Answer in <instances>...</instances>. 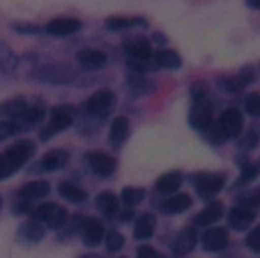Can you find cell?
Returning <instances> with one entry per match:
<instances>
[{"instance_id":"b9f144b4","label":"cell","mask_w":260,"mask_h":258,"mask_svg":"<svg viewBox=\"0 0 260 258\" xmlns=\"http://www.w3.org/2000/svg\"><path fill=\"white\" fill-rule=\"evenodd\" d=\"M205 97H207V90H205V85H193L191 88V99H193V104H203L205 102Z\"/></svg>"},{"instance_id":"4fadbf2b","label":"cell","mask_w":260,"mask_h":258,"mask_svg":"<svg viewBox=\"0 0 260 258\" xmlns=\"http://www.w3.org/2000/svg\"><path fill=\"white\" fill-rule=\"evenodd\" d=\"M253 219H255V212H253V210L242 208V205H237V208H233L231 212H228V224H231L235 231L249 228V226L253 224Z\"/></svg>"},{"instance_id":"74e56055","label":"cell","mask_w":260,"mask_h":258,"mask_svg":"<svg viewBox=\"0 0 260 258\" xmlns=\"http://www.w3.org/2000/svg\"><path fill=\"white\" fill-rule=\"evenodd\" d=\"M19 132V125L16 122H10V120H0V141L10 138L12 134Z\"/></svg>"},{"instance_id":"ab89813d","label":"cell","mask_w":260,"mask_h":258,"mask_svg":"<svg viewBox=\"0 0 260 258\" xmlns=\"http://www.w3.org/2000/svg\"><path fill=\"white\" fill-rule=\"evenodd\" d=\"M246 244H249L251 251H258L260 253V226L249 233V238H246Z\"/></svg>"},{"instance_id":"681fc988","label":"cell","mask_w":260,"mask_h":258,"mask_svg":"<svg viewBox=\"0 0 260 258\" xmlns=\"http://www.w3.org/2000/svg\"><path fill=\"white\" fill-rule=\"evenodd\" d=\"M258 166H260V164H258Z\"/></svg>"},{"instance_id":"d6986e66","label":"cell","mask_w":260,"mask_h":258,"mask_svg":"<svg viewBox=\"0 0 260 258\" xmlns=\"http://www.w3.org/2000/svg\"><path fill=\"white\" fill-rule=\"evenodd\" d=\"M79 28H81V21H76V19H53L46 25V33L64 37V35H74Z\"/></svg>"},{"instance_id":"1f68e13d","label":"cell","mask_w":260,"mask_h":258,"mask_svg":"<svg viewBox=\"0 0 260 258\" xmlns=\"http://www.w3.org/2000/svg\"><path fill=\"white\" fill-rule=\"evenodd\" d=\"M42 118H44V106H42V104H30L28 111H25L23 125H37Z\"/></svg>"},{"instance_id":"7bdbcfd3","label":"cell","mask_w":260,"mask_h":258,"mask_svg":"<svg viewBox=\"0 0 260 258\" xmlns=\"http://www.w3.org/2000/svg\"><path fill=\"white\" fill-rule=\"evenodd\" d=\"M14 212L16 214H25V212H32V208H30V200H16V205H14Z\"/></svg>"},{"instance_id":"7402d4cb","label":"cell","mask_w":260,"mask_h":258,"mask_svg":"<svg viewBox=\"0 0 260 258\" xmlns=\"http://www.w3.org/2000/svg\"><path fill=\"white\" fill-rule=\"evenodd\" d=\"M223 217V203H210L201 210V214L196 217V224L198 226H212Z\"/></svg>"},{"instance_id":"836d02e7","label":"cell","mask_w":260,"mask_h":258,"mask_svg":"<svg viewBox=\"0 0 260 258\" xmlns=\"http://www.w3.org/2000/svg\"><path fill=\"white\" fill-rule=\"evenodd\" d=\"M122 247H124L122 233H118V231H111V233H106V249H108V251H120Z\"/></svg>"},{"instance_id":"f6af8a7d","label":"cell","mask_w":260,"mask_h":258,"mask_svg":"<svg viewBox=\"0 0 260 258\" xmlns=\"http://www.w3.org/2000/svg\"><path fill=\"white\" fill-rule=\"evenodd\" d=\"M237 78H240V81H242V85H246V83H249V81H253V69H251V67H246L244 72H242Z\"/></svg>"},{"instance_id":"277c9868","label":"cell","mask_w":260,"mask_h":258,"mask_svg":"<svg viewBox=\"0 0 260 258\" xmlns=\"http://www.w3.org/2000/svg\"><path fill=\"white\" fill-rule=\"evenodd\" d=\"M74 116H76V108L74 106H55L53 111H51V122H49V127H46V132H44V136H51V134H55V132H64L67 127H72V122H74Z\"/></svg>"},{"instance_id":"8992f818","label":"cell","mask_w":260,"mask_h":258,"mask_svg":"<svg viewBox=\"0 0 260 258\" xmlns=\"http://www.w3.org/2000/svg\"><path fill=\"white\" fill-rule=\"evenodd\" d=\"M85 159H88L90 170H92L94 176H99V178L113 176V173H115V166H118L113 157L106 155V152H90Z\"/></svg>"},{"instance_id":"8d00e7d4","label":"cell","mask_w":260,"mask_h":258,"mask_svg":"<svg viewBox=\"0 0 260 258\" xmlns=\"http://www.w3.org/2000/svg\"><path fill=\"white\" fill-rule=\"evenodd\" d=\"M240 205H242V208H249V210L260 208V189H255V191H251V194L242 196Z\"/></svg>"},{"instance_id":"30bf717a","label":"cell","mask_w":260,"mask_h":258,"mask_svg":"<svg viewBox=\"0 0 260 258\" xmlns=\"http://www.w3.org/2000/svg\"><path fill=\"white\" fill-rule=\"evenodd\" d=\"M196 242H198V235H196V228H193V226L182 228L180 233H177V238L173 240V253H175V256H187L189 251H193Z\"/></svg>"},{"instance_id":"5bb4252c","label":"cell","mask_w":260,"mask_h":258,"mask_svg":"<svg viewBox=\"0 0 260 258\" xmlns=\"http://www.w3.org/2000/svg\"><path fill=\"white\" fill-rule=\"evenodd\" d=\"M127 53H129V60H134V63H150V58H152V46H150V42H145V39H134V42H127Z\"/></svg>"},{"instance_id":"484cf974","label":"cell","mask_w":260,"mask_h":258,"mask_svg":"<svg viewBox=\"0 0 260 258\" xmlns=\"http://www.w3.org/2000/svg\"><path fill=\"white\" fill-rule=\"evenodd\" d=\"M58 189H60V194H62L67 200H72V203H83V200L88 198V194L83 191V187L74 185V182H62Z\"/></svg>"},{"instance_id":"c3c4849f","label":"cell","mask_w":260,"mask_h":258,"mask_svg":"<svg viewBox=\"0 0 260 258\" xmlns=\"http://www.w3.org/2000/svg\"><path fill=\"white\" fill-rule=\"evenodd\" d=\"M83 258H94V256H83Z\"/></svg>"},{"instance_id":"44dd1931","label":"cell","mask_w":260,"mask_h":258,"mask_svg":"<svg viewBox=\"0 0 260 258\" xmlns=\"http://www.w3.org/2000/svg\"><path fill=\"white\" fill-rule=\"evenodd\" d=\"M180 187H182V173H177V170L164 173V176L157 180V191H159V194L173 196L177 189H180Z\"/></svg>"},{"instance_id":"4316f807","label":"cell","mask_w":260,"mask_h":258,"mask_svg":"<svg viewBox=\"0 0 260 258\" xmlns=\"http://www.w3.org/2000/svg\"><path fill=\"white\" fill-rule=\"evenodd\" d=\"M16 67H19V58H16V53L7 44L0 42V69H3V72H14Z\"/></svg>"},{"instance_id":"ac0fdd59","label":"cell","mask_w":260,"mask_h":258,"mask_svg":"<svg viewBox=\"0 0 260 258\" xmlns=\"http://www.w3.org/2000/svg\"><path fill=\"white\" fill-rule=\"evenodd\" d=\"M129 136V120L124 116L115 118L113 125H111V134H108V141H111V146L120 148L124 141H127Z\"/></svg>"},{"instance_id":"5b68a950","label":"cell","mask_w":260,"mask_h":258,"mask_svg":"<svg viewBox=\"0 0 260 258\" xmlns=\"http://www.w3.org/2000/svg\"><path fill=\"white\" fill-rule=\"evenodd\" d=\"M32 152H35L32 141H19V143H14L12 148H7V150L3 152V157H5V161L10 164V168L16 170V168H21L30 157H32Z\"/></svg>"},{"instance_id":"7c38bea8","label":"cell","mask_w":260,"mask_h":258,"mask_svg":"<svg viewBox=\"0 0 260 258\" xmlns=\"http://www.w3.org/2000/svg\"><path fill=\"white\" fill-rule=\"evenodd\" d=\"M81 238L88 247H97L104 240V226L102 221L97 219H83V226H81Z\"/></svg>"},{"instance_id":"52a82bcc","label":"cell","mask_w":260,"mask_h":258,"mask_svg":"<svg viewBox=\"0 0 260 258\" xmlns=\"http://www.w3.org/2000/svg\"><path fill=\"white\" fill-rule=\"evenodd\" d=\"M201 244L205 247V251H221V249L228 247V231L219 228V226H210V228L203 233Z\"/></svg>"},{"instance_id":"603a6c76","label":"cell","mask_w":260,"mask_h":258,"mask_svg":"<svg viewBox=\"0 0 260 258\" xmlns=\"http://www.w3.org/2000/svg\"><path fill=\"white\" fill-rule=\"evenodd\" d=\"M154 235V217L152 214H141L134 224V238L136 240H150Z\"/></svg>"},{"instance_id":"f546056e","label":"cell","mask_w":260,"mask_h":258,"mask_svg":"<svg viewBox=\"0 0 260 258\" xmlns=\"http://www.w3.org/2000/svg\"><path fill=\"white\" fill-rule=\"evenodd\" d=\"M143 198H145V191L138 189V187H127V189L122 191V200H124V205H127L129 210H132L134 205L141 203Z\"/></svg>"},{"instance_id":"d6a6232c","label":"cell","mask_w":260,"mask_h":258,"mask_svg":"<svg viewBox=\"0 0 260 258\" xmlns=\"http://www.w3.org/2000/svg\"><path fill=\"white\" fill-rule=\"evenodd\" d=\"M244 111L249 113V116L258 118L260 116V93H251L244 97Z\"/></svg>"},{"instance_id":"7dc6e473","label":"cell","mask_w":260,"mask_h":258,"mask_svg":"<svg viewBox=\"0 0 260 258\" xmlns=\"http://www.w3.org/2000/svg\"><path fill=\"white\" fill-rule=\"evenodd\" d=\"M0 208H3V198H0Z\"/></svg>"},{"instance_id":"ee69618b","label":"cell","mask_w":260,"mask_h":258,"mask_svg":"<svg viewBox=\"0 0 260 258\" xmlns=\"http://www.w3.org/2000/svg\"><path fill=\"white\" fill-rule=\"evenodd\" d=\"M12 173H14V170L10 168V164L5 161V157L0 155V180H3V178H10Z\"/></svg>"},{"instance_id":"8fae6325","label":"cell","mask_w":260,"mask_h":258,"mask_svg":"<svg viewBox=\"0 0 260 258\" xmlns=\"http://www.w3.org/2000/svg\"><path fill=\"white\" fill-rule=\"evenodd\" d=\"M189 122H191V127H196L198 132H207L212 127V108L205 106V102L193 104L191 113H189Z\"/></svg>"},{"instance_id":"60d3db41","label":"cell","mask_w":260,"mask_h":258,"mask_svg":"<svg viewBox=\"0 0 260 258\" xmlns=\"http://www.w3.org/2000/svg\"><path fill=\"white\" fill-rule=\"evenodd\" d=\"M136 258H166L164 253H159L157 249H152V247H138V251H136Z\"/></svg>"},{"instance_id":"bcb514c9","label":"cell","mask_w":260,"mask_h":258,"mask_svg":"<svg viewBox=\"0 0 260 258\" xmlns=\"http://www.w3.org/2000/svg\"><path fill=\"white\" fill-rule=\"evenodd\" d=\"M249 5L251 7H260V0H249Z\"/></svg>"},{"instance_id":"d590c367","label":"cell","mask_w":260,"mask_h":258,"mask_svg":"<svg viewBox=\"0 0 260 258\" xmlns=\"http://www.w3.org/2000/svg\"><path fill=\"white\" fill-rule=\"evenodd\" d=\"M127 85H129V88H132L136 95H145L147 90H150V83H147L145 78H141V76H132V78L127 81Z\"/></svg>"},{"instance_id":"f35d334b","label":"cell","mask_w":260,"mask_h":258,"mask_svg":"<svg viewBox=\"0 0 260 258\" xmlns=\"http://www.w3.org/2000/svg\"><path fill=\"white\" fill-rule=\"evenodd\" d=\"M207 136H210V141L212 143H223V141H228V136L226 134H223V129H221L219 125H214V127H210V129H207Z\"/></svg>"},{"instance_id":"9a60e30c","label":"cell","mask_w":260,"mask_h":258,"mask_svg":"<svg viewBox=\"0 0 260 258\" xmlns=\"http://www.w3.org/2000/svg\"><path fill=\"white\" fill-rule=\"evenodd\" d=\"M51 191V187H49V182H44V180H40V182H28V185H23L19 189V194H16V198H21V200H40V198H44L46 194Z\"/></svg>"},{"instance_id":"ffe728a7","label":"cell","mask_w":260,"mask_h":258,"mask_svg":"<svg viewBox=\"0 0 260 258\" xmlns=\"http://www.w3.org/2000/svg\"><path fill=\"white\" fill-rule=\"evenodd\" d=\"M189 208H191V198L187 194H173L161 203V210L166 214H180Z\"/></svg>"},{"instance_id":"7a4b0ae2","label":"cell","mask_w":260,"mask_h":258,"mask_svg":"<svg viewBox=\"0 0 260 258\" xmlns=\"http://www.w3.org/2000/svg\"><path fill=\"white\" fill-rule=\"evenodd\" d=\"M193 182H196L198 194H201L203 198H210V196L219 194V191L223 189L226 176H223V173H198V176L193 178Z\"/></svg>"},{"instance_id":"3957f363","label":"cell","mask_w":260,"mask_h":258,"mask_svg":"<svg viewBox=\"0 0 260 258\" xmlns=\"http://www.w3.org/2000/svg\"><path fill=\"white\" fill-rule=\"evenodd\" d=\"M113 106H115V95L111 93V90H99V93H94L92 97L85 102V111L97 118L108 116V113L113 111Z\"/></svg>"},{"instance_id":"cb8c5ba5","label":"cell","mask_w":260,"mask_h":258,"mask_svg":"<svg viewBox=\"0 0 260 258\" xmlns=\"http://www.w3.org/2000/svg\"><path fill=\"white\" fill-rule=\"evenodd\" d=\"M19 238L23 240L25 244H35L44 238V228H42V224H37V221H28V224L21 226Z\"/></svg>"},{"instance_id":"6da1fadb","label":"cell","mask_w":260,"mask_h":258,"mask_svg":"<svg viewBox=\"0 0 260 258\" xmlns=\"http://www.w3.org/2000/svg\"><path fill=\"white\" fill-rule=\"evenodd\" d=\"M32 217L37 224H46L51 228H62L67 224V210L55 203H42L40 208H32Z\"/></svg>"},{"instance_id":"f1b7e54d","label":"cell","mask_w":260,"mask_h":258,"mask_svg":"<svg viewBox=\"0 0 260 258\" xmlns=\"http://www.w3.org/2000/svg\"><path fill=\"white\" fill-rule=\"evenodd\" d=\"M136 25H143V19H132V16H115V19L106 21L108 30H127V28H136Z\"/></svg>"},{"instance_id":"4dcf8cb0","label":"cell","mask_w":260,"mask_h":258,"mask_svg":"<svg viewBox=\"0 0 260 258\" xmlns=\"http://www.w3.org/2000/svg\"><path fill=\"white\" fill-rule=\"evenodd\" d=\"M219 88H221V90H226L228 95H240L244 85H242V81H240V78L223 76V78H219Z\"/></svg>"},{"instance_id":"d4e9b609","label":"cell","mask_w":260,"mask_h":258,"mask_svg":"<svg viewBox=\"0 0 260 258\" xmlns=\"http://www.w3.org/2000/svg\"><path fill=\"white\" fill-rule=\"evenodd\" d=\"M154 63H157V67H161V69H175L182 65V58L175 53V51L161 49L157 55H154Z\"/></svg>"},{"instance_id":"2e32d148","label":"cell","mask_w":260,"mask_h":258,"mask_svg":"<svg viewBox=\"0 0 260 258\" xmlns=\"http://www.w3.org/2000/svg\"><path fill=\"white\" fill-rule=\"evenodd\" d=\"M69 161L67 150H49L37 164V170H58Z\"/></svg>"},{"instance_id":"ba28073f","label":"cell","mask_w":260,"mask_h":258,"mask_svg":"<svg viewBox=\"0 0 260 258\" xmlns=\"http://www.w3.org/2000/svg\"><path fill=\"white\" fill-rule=\"evenodd\" d=\"M30 104L25 99L16 97V99H7L3 106H0V113H3V120H10V122H16V125H23V118H25V111H28Z\"/></svg>"},{"instance_id":"83f0119b","label":"cell","mask_w":260,"mask_h":258,"mask_svg":"<svg viewBox=\"0 0 260 258\" xmlns=\"http://www.w3.org/2000/svg\"><path fill=\"white\" fill-rule=\"evenodd\" d=\"M97 208L102 210L104 214H118V196L111 194V191H104V194L97 196Z\"/></svg>"},{"instance_id":"e0dca14e","label":"cell","mask_w":260,"mask_h":258,"mask_svg":"<svg viewBox=\"0 0 260 258\" xmlns=\"http://www.w3.org/2000/svg\"><path fill=\"white\" fill-rule=\"evenodd\" d=\"M106 53H102V51H94V49H83L76 53V63L81 65V67L85 69H99L106 65Z\"/></svg>"},{"instance_id":"9c48e42d","label":"cell","mask_w":260,"mask_h":258,"mask_svg":"<svg viewBox=\"0 0 260 258\" xmlns=\"http://www.w3.org/2000/svg\"><path fill=\"white\" fill-rule=\"evenodd\" d=\"M219 127L223 129V134H226L228 138L242 134V129H244L242 113L237 111V108H228V111H223V113H221V118H219Z\"/></svg>"},{"instance_id":"e575fe53","label":"cell","mask_w":260,"mask_h":258,"mask_svg":"<svg viewBox=\"0 0 260 258\" xmlns=\"http://www.w3.org/2000/svg\"><path fill=\"white\" fill-rule=\"evenodd\" d=\"M255 176H258V168H255L253 164H249V161H244V168H242V176H240V180H237V187L249 185Z\"/></svg>"}]
</instances>
